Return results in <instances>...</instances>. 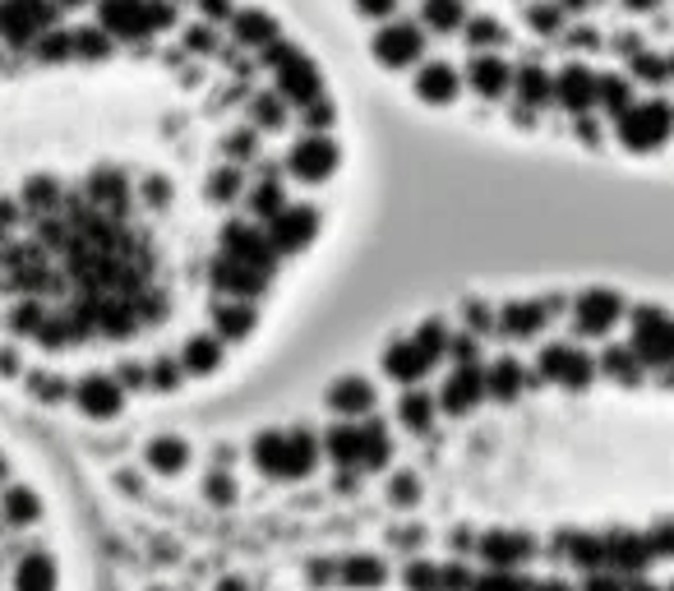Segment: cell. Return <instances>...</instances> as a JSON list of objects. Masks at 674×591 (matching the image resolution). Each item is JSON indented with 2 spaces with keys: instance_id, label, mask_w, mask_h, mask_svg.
Masks as SVG:
<instances>
[{
  "instance_id": "cell-25",
  "label": "cell",
  "mask_w": 674,
  "mask_h": 591,
  "mask_svg": "<svg viewBox=\"0 0 674 591\" xmlns=\"http://www.w3.org/2000/svg\"><path fill=\"white\" fill-rule=\"evenodd\" d=\"M222 338L218 333H194V338L186 342V351H180V366H186V374H213L222 366Z\"/></svg>"
},
{
  "instance_id": "cell-23",
  "label": "cell",
  "mask_w": 674,
  "mask_h": 591,
  "mask_svg": "<svg viewBox=\"0 0 674 591\" xmlns=\"http://www.w3.org/2000/svg\"><path fill=\"white\" fill-rule=\"evenodd\" d=\"M144 462L158 476H180L190 467V444L186 440H176V434H158V440H148L144 448Z\"/></svg>"
},
{
  "instance_id": "cell-41",
  "label": "cell",
  "mask_w": 674,
  "mask_h": 591,
  "mask_svg": "<svg viewBox=\"0 0 674 591\" xmlns=\"http://www.w3.org/2000/svg\"><path fill=\"white\" fill-rule=\"evenodd\" d=\"M449 361L453 366L481 361V338H476V333H457V338H449Z\"/></svg>"
},
{
  "instance_id": "cell-22",
  "label": "cell",
  "mask_w": 674,
  "mask_h": 591,
  "mask_svg": "<svg viewBox=\"0 0 674 591\" xmlns=\"http://www.w3.org/2000/svg\"><path fill=\"white\" fill-rule=\"evenodd\" d=\"M656 555H652V541L646 536H638V531H610L605 536V563H614L619 573H642L646 563H652Z\"/></svg>"
},
{
  "instance_id": "cell-11",
  "label": "cell",
  "mask_w": 674,
  "mask_h": 591,
  "mask_svg": "<svg viewBox=\"0 0 674 591\" xmlns=\"http://www.w3.org/2000/svg\"><path fill=\"white\" fill-rule=\"evenodd\" d=\"M268 226V236H273V245L282 250V260L287 254H301L309 241L319 236V226H324V213L315 209V203H287L273 222H264Z\"/></svg>"
},
{
  "instance_id": "cell-53",
  "label": "cell",
  "mask_w": 674,
  "mask_h": 591,
  "mask_svg": "<svg viewBox=\"0 0 674 591\" xmlns=\"http://www.w3.org/2000/svg\"><path fill=\"white\" fill-rule=\"evenodd\" d=\"M61 6H93V0H61Z\"/></svg>"
},
{
  "instance_id": "cell-4",
  "label": "cell",
  "mask_w": 674,
  "mask_h": 591,
  "mask_svg": "<svg viewBox=\"0 0 674 591\" xmlns=\"http://www.w3.org/2000/svg\"><path fill=\"white\" fill-rule=\"evenodd\" d=\"M411 97L430 112H449L466 97V80H462V65L449 56V51H430V56L411 70Z\"/></svg>"
},
{
  "instance_id": "cell-39",
  "label": "cell",
  "mask_w": 674,
  "mask_h": 591,
  "mask_svg": "<svg viewBox=\"0 0 674 591\" xmlns=\"http://www.w3.org/2000/svg\"><path fill=\"white\" fill-rule=\"evenodd\" d=\"M462 319H466V333H476V338L495 333V324H499V315L489 310L485 300H466V305H462Z\"/></svg>"
},
{
  "instance_id": "cell-38",
  "label": "cell",
  "mask_w": 674,
  "mask_h": 591,
  "mask_svg": "<svg viewBox=\"0 0 674 591\" xmlns=\"http://www.w3.org/2000/svg\"><path fill=\"white\" fill-rule=\"evenodd\" d=\"M180 379H186V366L171 361V356H158V361L148 366V389L171 393V389H180Z\"/></svg>"
},
{
  "instance_id": "cell-1",
  "label": "cell",
  "mask_w": 674,
  "mask_h": 591,
  "mask_svg": "<svg viewBox=\"0 0 674 591\" xmlns=\"http://www.w3.org/2000/svg\"><path fill=\"white\" fill-rule=\"evenodd\" d=\"M366 51H370V61L379 70H388V74H411L434 51V38H430V29H425L417 14L402 10L393 19L375 23L370 38H366Z\"/></svg>"
},
{
  "instance_id": "cell-45",
  "label": "cell",
  "mask_w": 674,
  "mask_h": 591,
  "mask_svg": "<svg viewBox=\"0 0 674 591\" xmlns=\"http://www.w3.org/2000/svg\"><path fill=\"white\" fill-rule=\"evenodd\" d=\"M444 591H472V573H466V563H449L444 569Z\"/></svg>"
},
{
  "instance_id": "cell-8",
  "label": "cell",
  "mask_w": 674,
  "mask_h": 591,
  "mask_svg": "<svg viewBox=\"0 0 674 591\" xmlns=\"http://www.w3.org/2000/svg\"><path fill=\"white\" fill-rule=\"evenodd\" d=\"M222 254H231V260H241V264H250L259 273H268V277L282 264V250L273 245L264 222H227L222 226Z\"/></svg>"
},
{
  "instance_id": "cell-2",
  "label": "cell",
  "mask_w": 674,
  "mask_h": 591,
  "mask_svg": "<svg viewBox=\"0 0 674 591\" xmlns=\"http://www.w3.org/2000/svg\"><path fill=\"white\" fill-rule=\"evenodd\" d=\"M610 135L624 152H633V158H652V152H661L674 139V102L638 97L629 112H619L610 120Z\"/></svg>"
},
{
  "instance_id": "cell-42",
  "label": "cell",
  "mask_w": 674,
  "mask_h": 591,
  "mask_svg": "<svg viewBox=\"0 0 674 591\" xmlns=\"http://www.w3.org/2000/svg\"><path fill=\"white\" fill-rule=\"evenodd\" d=\"M203 495H209V504L227 508V504H236V481H231L227 472H213L209 481H203Z\"/></svg>"
},
{
  "instance_id": "cell-12",
  "label": "cell",
  "mask_w": 674,
  "mask_h": 591,
  "mask_svg": "<svg viewBox=\"0 0 674 591\" xmlns=\"http://www.w3.org/2000/svg\"><path fill=\"white\" fill-rule=\"evenodd\" d=\"M619 319H624V296L610 287H591L573 300V328L582 338H605Z\"/></svg>"
},
{
  "instance_id": "cell-3",
  "label": "cell",
  "mask_w": 674,
  "mask_h": 591,
  "mask_svg": "<svg viewBox=\"0 0 674 591\" xmlns=\"http://www.w3.org/2000/svg\"><path fill=\"white\" fill-rule=\"evenodd\" d=\"M254 467L277 481H296L319 467V440L309 430H268L254 440Z\"/></svg>"
},
{
  "instance_id": "cell-47",
  "label": "cell",
  "mask_w": 674,
  "mask_h": 591,
  "mask_svg": "<svg viewBox=\"0 0 674 591\" xmlns=\"http://www.w3.org/2000/svg\"><path fill=\"white\" fill-rule=\"evenodd\" d=\"M23 370V361H19V351L10 347V342H0V374H19Z\"/></svg>"
},
{
  "instance_id": "cell-35",
  "label": "cell",
  "mask_w": 674,
  "mask_h": 591,
  "mask_svg": "<svg viewBox=\"0 0 674 591\" xmlns=\"http://www.w3.org/2000/svg\"><path fill=\"white\" fill-rule=\"evenodd\" d=\"M347 10H351V19L366 23V29H375V23L402 14V10H407V0H347Z\"/></svg>"
},
{
  "instance_id": "cell-24",
  "label": "cell",
  "mask_w": 674,
  "mask_h": 591,
  "mask_svg": "<svg viewBox=\"0 0 674 591\" xmlns=\"http://www.w3.org/2000/svg\"><path fill=\"white\" fill-rule=\"evenodd\" d=\"M596 370L610 374L614 383H624V389H638L646 366L638 361V351H633L629 342H614V347H605V351H601V361H596Z\"/></svg>"
},
{
  "instance_id": "cell-6",
  "label": "cell",
  "mask_w": 674,
  "mask_h": 591,
  "mask_svg": "<svg viewBox=\"0 0 674 591\" xmlns=\"http://www.w3.org/2000/svg\"><path fill=\"white\" fill-rule=\"evenodd\" d=\"M629 347L638 351L642 366L670 370L674 366V319L661 305H633L629 315Z\"/></svg>"
},
{
  "instance_id": "cell-31",
  "label": "cell",
  "mask_w": 674,
  "mask_h": 591,
  "mask_svg": "<svg viewBox=\"0 0 674 591\" xmlns=\"http://www.w3.org/2000/svg\"><path fill=\"white\" fill-rule=\"evenodd\" d=\"M398 421H402L411 434H425V430L434 425V398L421 393L417 383H411V393H402V402H398Z\"/></svg>"
},
{
  "instance_id": "cell-13",
  "label": "cell",
  "mask_w": 674,
  "mask_h": 591,
  "mask_svg": "<svg viewBox=\"0 0 674 591\" xmlns=\"http://www.w3.org/2000/svg\"><path fill=\"white\" fill-rule=\"evenodd\" d=\"M209 282H213V292L218 296H231V300H259L268 292V273H259L241 260H231V254H218V260L209 264Z\"/></svg>"
},
{
  "instance_id": "cell-44",
  "label": "cell",
  "mask_w": 674,
  "mask_h": 591,
  "mask_svg": "<svg viewBox=\"0 0 674 591\" xmlns=\"http://www.w3.org/2000/svg\"><path fill=\"white\" fill-rule=\"evenodd\" d=\"M646 541H652V555L656 559H674V523H656Z\"/></svg>"
},
{
  "instance_id": "cell-50",
  "label": "cell",
  "mask_w": 674,
  "mask_h": 591,
  "mask_svg": "<svg viewBox=\"0 0 674 591\" xmlns=\"http://www.w3.org/2000/svg\"><path fill=\"white\" fill-rule=\"evenodd\" d=\"M624 591H661V587H652V582H646L642 573H633V578L624 582Z\"/></svg>"
},
{
  "instance_id": "cell-10",
  "label": "cell",
  "mask_w": 674,
  "mask_h": 591,
  "mask_svg": "<svg viewBox=\"0 0 674 591\" xmlns=\"http://www.w3.org/2000/svg\"><path fill=\"white\" fill-rule=\"evenodd\" d=\"M536 374L546 379V383H564V389L582 393L587 383L596 379V361H591L582 347H573V342H550V347H540Z\"/></svg>"
},
{
  "instance_id": "cell-54",
  "label": "cell",
  "mask_w": 674,
  "mask_h": 591,
  "mask_svg": "<svg viewBox=\"0 0 674 591\" xmlns=\"http://www.w3.org/2000/svg\"><path fill=\"white\" fill-rule=\"evenodd\" d=\"M0 481H6V457H0Z\"/></svg>"
},
{
  "instance_id": "cell-32",
  "label": "cell",
  "mask_w": 674,
  "mask_h": 591,
  "mask_svg": "<svg viewBox=\"0 0 674 591\" xmlns=\"http://www.w3.org/2000/svg\"><path fill=\"white\" fill-rule=\"evenodd\" d=\"M337 578H343L347 587H383L388 569H383V559H375V555H351V559H343Z\"/></svg>"
},
{
  "instance_id": "cell-52",
  "label": "cell",
  "mask_w": 674,
  "mask_h": 591,
  "mask_svg": "<svg viewBox=\"0 0 674 591\" xmlns=\"http://www.w3.org/2000/svg\"><path fill=\"white\" fill-rule=\"evenodd\" d=\"M218 591H245V582H241V578H222Z\"/></svg>"
},
{
  "instance_id": "cell-34",
  "label": "cell",
  "mask_w": 674,
  "mask_h": 591,
  "mask_svg": "<svg viewBox=\"0 0 674 591\" xmlns=\"http://www.w3.org/2000/svg\"><path fill=\"white\" fill-rule=\"evenodd\" d=\"M411 338L421 342V351L430 356L434 366H439V361H449V338H453V333H449V324H444V319H425L417 333H411Z\"/></svg>"
},
{
  "instance_id": "cell-30",
  "label": "cell",
  "mask_w": 674,
  "mask_h": 591,
  "mask_svg": "<svg viewBox=\"0 0 674 591\" xmlns=\"http://www.w3.org/2000/svg\"><path fill=\"white\" fill-rule=\"evenodd\" d=\"M324 448H328V457L337 462V467H360V425H333L328 434H324Z\"/></svg>"
},
{
  "instance_id": "cell-36",
  "label": "cell",
  "mask_w": 674,
  "mask_h": 591,
  "mask_svg": "<svg viewBox=\"0 0 674 591\" xmlns=\"http://www.w3.org/2000/svg\"><path fill=\"white\" fill-rule=\"evenodd\" d=\"M536 582L517 569H489L481 578H472V591H531Z\"/></svg>"
},
{
  "instance_id": "cell-7",
  "label": "cell",
  "mask_w": 674,
  "mask_h": 591,
  "mask_svg": "<svg viewBox=\"0 0 674 591\" xmlns=\"http://www.w3.org/2000/svg\"><path fill=\"white\" fill-rule=\"evenodd\" d=\"M466 93L476 102H508L513 93V74H517V56L513 51H466L457 61Z\"/></svg>"
},
{
  "instance_id": "cell-21",
  "label": "cell",
  "mask_w": 674,
  "mask_h": 591,
  "mask_svg": "<svg viewBox=\"0 0 674 591\" xmlns=\"http://www.w3.org/2000/svg\"><path fill=\"white\" fill-rule=\"evenodd\" d=\"M213 333L222 342H241V338H250V333L259 328V310H254V300H231V296H222V300H213Z\"/></svg>"
},
{
  "instance_id": "cell-46",
  "label": "cell",
  "mask_w": 674,
  "mask_h": 591,
  "mask_svg": "<svg viewBox=\"0 0 674 591\" xmlns=\"http://www.w3.org/2000/svg\"><path fill=\"white\" fill-rule=\"evenodd\" d=\"M116 379H120V389H148V370L144 366H120Z\"/></svg>"
},
{
  "instance_id": "cell-40",
  "label": "cell",
  "mask_w": 674,
  "mask_h": 591,
  "mask_svg": "<svg viewBox=\"0 0 674 591\" xmlns=\"http://www.w3.org/2000/svg\"><path fill=\"white\" fill-rule=\"evenodd\" d=\"M388 499H393V508H411L421 499V476L417 472H398L393 485H388Z\"/></svg>"
},
{
  "instance_id": "cell-14",
  "label": "cell",
  "mask_w": 674,
  "mask_h": 591,
  "mask_svg": "<svg viewBox=\"0 0 674 591\" xmlns=\"http://www.w3.org/2000/svg\"><path fill=\"white\" fill-rule=\"evenodd\" d=\"M74 402H80L84 416L112 421V416L125 411V389H120V379H112V374H84L80 383H74Z\"/></svg>"
},
{
  "instance_id": "cell-29",
  "label": "cell",
  "mask_w": 674,
  "mask_h": 591,
  "mask_svg": "<svg viewBox=\"0 0 674 591\" xmlns=\"http://www.w3.org/2000/svg\"><path fill=\"white\" fill-rule=\"evenodd\" d=\"M0 513H6V523H14V527H33L42 518V499L29 485H10V490L0 495Z\"/></svg>"
},
{
  "instance_id": "cell-43",
  "label": "cell",
  "mask_w": 674,
  "mask_h": 591,
  "mask_svg": "<svg viewBox=\"0 0 674 591\" xmlns=\"http://www.w3.org/2000/svg\"><path fill=\"white\" fill-rule=\"evenodd\" d=\"M29 393L42 398V402H61L65 398V383L51 374V370H38V374H29Z\"/></svg>"
},
{
  "instance_id": "cell-33",
  "label": "cell",
  "mask_w": 674,
  "mask_h": 591,
  "mask_svg": "<svg viewBox=\"0 0 674 591\" xmlns=\"http://www.w3.org/2000/svg\"><path fill=\"white\" fill-rule=\"evenodd\" d=\"M568 559L578 563V569H587V573H596L605 563V536H568Z\"/></svg>"
},
{
  "instance_id": "cell-5",
  "label": "cell",
  "mask_w": 674,
  "mask_h": 591,
  "mask_svg": "<svg viewBox=\"0 0 674 591\" xmlns=\"http://www.w3.org/2000/svg\"><path fill=\"white\" fill-rule=\"evenodd\" d=\"M337 167H343V144L333 139V130H301L287 152V176L301 186H328Z\"/></svg>"
},
{
  "instance_id": "cell-55",
  "label": "cell",
  "mask_w": 674,
  "mask_h": 591,
  "mask_svg": "<svg viewBox=\"0 0 674 591\" xmlns=\"http://www.w3.org/2000/svg\"><path fill=\"white\" fill-rule=\"evenodd\" d=\"M670 591H674V582H670Z\"/></svg>"
},
{
  "instance_id": "cell-26",
  "label": "cell",
  "mask_w": 674,
  "mask_h": 591,
  "mask_svg": "<svg viewBox=\"0 0 674 591\" xmlns=\"http://www.w3.org/2000/svg\"><path fill=\"white\" fill-rule=\"evenodd\" d=\"M61 573H56V559L51 555H23L19 569H14V591H56Z\"/></svg>"
},
{
  "instance_id": "cell-17",
  "label": "cell",
  "mask_w": 674,
  "mask_h": 591,
  "mask_svg": "<svg viewBox=\"0 0 674 591\" xmlns=\"http://www.w3.org/2000/svg\"><path fill=\"white\" fill-rule=\"evenodd\" d=\"M481 398H485V366L472 361V366H453L449 370L444 393H439V407H444L449 416H466Z\"/></svg>"
},
{
  "instance_id": "cell-37",
  "label": "cell",
  "mask_w": 674,
  "mask_h": 591,
  "mask_svg": "<svg viewBox=\"0 0 674 591\" xmlns=\"http://www.w3.org/2000/svg\"><path fill=\"white\" fill-rule=\"evenodd\" d=\"M402 582H407V591H444V569H434L430 559H411Z\"/></svg>"
},
{
  "instance_id": "cell-48",
  "label": "cell",
  "mask_w": 674,
  "mask_h": 591,
  "mask_svg": "<svg viewBox=\"0 0 674 591\" xmlns=\"http://www.w3.org/2000/svg\"><path fill=\"white\" fill-rule=\"evenodd\" d=\"M582 591H624V582H619V578H610V573H591Z\"/></svg>"
},
{
  "instance_id": "cell-19",
  "label": "cell",
  "mask_w": 674,
  "mask_h": 591,
  "mask_svg": "<svg viewBox=\"0 0 674 591\" xmlns=\"http://www.w3.org/2000/svg\"><path fill=\"white\" fill-rule=\"evenodd\" d=\"M550 324V310H546V300H504V310H499V333L508 342H527V338H540V328Z\"/></svg>"
},
{
  "instance_id": "cell-49",
  "label": "cell",
  "mask_w": 674,
  "mask_h": 591,
  "mask_svg": "<svg viewBox=\"0 0 674 591\" xmlns=\"http://www.w3.org/2000/svg\"><path fill=\"white\" fill-rule=\"evenodd\" d=\"M531 591H573V587H568L564 578H546V582H536Z\"/></svg>"
},
{
  "instance_id": "cell-28",
  "label": "cell",
  "mask_w": 674,
  "mask_h": 591,
  "mask_svg": "<svg viewBox=\"0 0 674 591\" xmlns=\"http://www.w3.org/2000/svg\"><path fill=\"white\" fill-rule=\"evenodd\" d=\"M388 457H393V440H388L383 421H360V467L383 472Z\"/></svg>"
},
{
  "instance_id": "cell-18",
  "label": "cell",
  "mask_w": 674,
  "mask_h": 591,
  "mask_svg": "<svg viewBox=\"0 0 674 591\" xmlns=\"http://www.w3.org/2000/svg\"><path fill=\"white\" fill-rule=\"evenodd\" d=\"M324 402H328L333 416L360 421V416H370V411H375V383H370L366 374H343L337 383H328Z\"/></svg>"
},
{
  "instance_id": "cell-15",
  "label": "cell",
  "mask_w": 674,
  "mask_h": 591,
  "mask_svg": "<svg viewBox=\"0 0 674 591\" xmlns=\"http://www.w3.org/2000/svg\"><path fill=\"white\" fill-rule=\"evenodd\" d=\"M407 10L425 23L434 42H444V46H449V42H457L466 14H472V0H411Z\"/></svg>"
},
{
  "instance_id": "cell-16",
  "label": "cell",
  "mask_w": 674,
  "mask_h": 591,
  "mask_svg": "<svg viewBox=\"0 0 674 591\" xmlns=\"http://www.w3.org/2000/svg\"><path fill=\"white\" fill-rule=\"evenodd\" d=\"M476 555L489 569H523V563L536 559V541L527 531H485L476 541Z\"/></svg>"
},
{
  "instance_id": "cell-27",
  "label": "cell",
  "mask_w": 674,
  "mask_h": 591,
  "mask_svg": "<svg viewBox=\"0 0 674 591\" xmlns=\"http://www.w3.org/2000/svg\"><path fill=\"white\" fill-rule=\"evenodd\" d=\"M485 398H495V402L523 398V366H517L513 356H499V361L485 370Z\"/></svg>"
},
{
  "instance_id": "cell-51",
  "label": "cell",
  "mask_w": 674,
  "mask_h": 591,
  "mask_svg": "<svg viewBox=\"0 0 674 591\" xmlns=\"http://www.w3.org/2000/svg\"><path fill=\"white\" fill-rule=\"evenodd\" d=\"M309 578H315V582H328V578H337V569H328V563H315V569H309Z\"/></svg>"
},
{
  "instance_id": "cell-20",
  "label": "cell",
  "mask_w": 674,
  "mask_h": 591,
  "mask_svg": "<svg viewBox=\"0 0 674 591\" xmlns=\"http://www.w3.org/2000/svg\"><path fill=\"white\" fill-rule=\"evenodd\" d=\"M430 370H434V361L421 351L417 338H398L393 347L383 351V374H388V379H398V383H421Z\"/></svg>"
},
{
  "instance_id": "cell-9",
  "label": "cell",
  "mask_w": 674,
  "mask_h": 591,
  "mask_svg": "<svg viewBox=\"0 0 674 591\" xmlns=\"http://www.w3.org/2000/svg\"><path fill=\"white\" fill-rule=\"evenodd\" d=\"M550 107L564 112L568 120L591 116L596 112V65H587L578 56H568L564 65H555V97H550Z\"/></svg>"
}]
</instances>
